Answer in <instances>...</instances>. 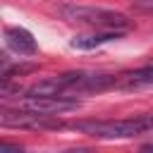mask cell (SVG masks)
Instances as JSON below:
<instances>
[{
	"mask_svg": "<svg viewBox=\"0 0 153 153\" xmlns=\"http://www.w3.org/2000/svg\"><path fill=\"white\" fill-rule=\"evenodd\" d=\"M69 127L96 139H131L153 129V115L127 117V120H79L72 122Z\"/></svg>",
	"mask_w": 153,
	"mask_h": 153,
	"instance_id": "obj_1",
	"label": "cell"
},
{
	"mask_svg": "<svg viewBox=\"0 0 153 153\" xmlns=\"http://www.w3.org/2000/svg\"><path fill=\"white\" fill-rule=\"evenodd\" d=\"M57 12L69 19V22H81V24H91V26H100L105 31H115V29H127L129 19L122 12L115 10H105V7H88V5H60Z\"/></svg>",
	"mask_w": 153,
	"mask_h": 153,
	"instance_id": "obj_2",
	"label": "cell"
},
{
	"mask_svg": "<svg viewBox=\"0 0 153 153\" xmlns=\"http://www.w3.org/2000/svg\"><path fill=\"white\" fill-rule=\"evenodd\" d=\"M0 124L2 127H12V129H62L67 127L62 120H57L55 115H36V112H26V110H10L5 108L0 112Z\"/></svg>",
	"mask_w": 153,
	"mask_h": 153,
	"instance_id": "obj_3",
	"label": "cell"
},
{
	"mask_svg": "<svg viewBox=\"0 0 153 153\" xmlns=\"http://www.w3.org/2000/svg\"><path fill=\"white\" fill-rule=\"evenodd\" d=\"M81 103L76 98H67V96H38V98H19L17 100V110H26V112H36V115H57V112H69L76 110Z\"/></svg>",
	"mask_w": 153,
	"mask_h": 153,
	"instance_id": "obj_4",
	"label": "cell"
},
{
	"mask_svg": "<svg viewBox=\"0 0 153 153\" xmlns=\"http://www.w3.org/2000/svg\"><path fill=\"white\" fill-rule=\"evenodd\" d=\"M5 41L19 55H33L36 53V41L31 36V31H26L22 26H7L5 29Z\"/></svg>",
	"mask_w": 153,
	"mask_h": 153,
	"instance_id": "obj_5",
	"label": "cell"
},
{
	"mask_svg": "<svg viewBox=\"0 0 153 153\" xmlns=\"http://www.w3.org/2000/svg\"><path fill=\"white\" fill-rule=\"evenodd\" d=\"M120 38V31H98V33H81V36H74L69 41V45L74 50H93L103 43H110V41H117Z\"/></svg>",
	"mask_w": 153,
	"mask_h": 153,
	"instance_id": "obj_6",
	"label": "cell"
},
{
	"mask_svg": "<svg viewBox=\"0 0 153 153\" xmlns=\"http://www.w3.org/2000/svg\"><path fill=\"white\" fill-rule=\"evenodd\" d=\"M117 84H120L122 88H141V86H151V84H153V65H151V67H141V69H134V72L122 74Z\"/></svg>",
	"mask_w": 153,
	"mask_h": 153,
	"instance_id": "obj_7",
	"label": "cell"
},
{
	"mask_svg": "<svg viewBox=\"0 0 153 153\" xmlns=\"http://www.w3.org/2000/svg\"><path fill=\"white\" fill-rule=\"evenodd\" d=\"M0 153H26V151H24L22 146H14V143H10V141H2Z\"/></svg>",
	"mask_w": 153,
	"mask_h": 153,
	"instance_id": "obj_8",
	"label": "cell"
},
{
	"mask_svg": "<svg viewBox=\"0 0 153 153\" xmlns=\"http://www.w3.org/2000/svg\"><path fill=\"white\" fill-rule=\"evenodd\" d=\"M57 153H91L88 148H67V151H57Z\"/></svg>",
	"mask_w": 153,
	"mask_h": 153,
	"instance_id": "obj_9",
	"label": "cell"
},
{
	"mask_svg": "<svg viewBox=\"0 0 153 153\" xmlns=\"http://www.w3.org/2000/svg\"><path fill=\"white\" fill-rule=\"evenodd\" d=\"M136 7H139V10H153V0H148V2H136Z\"/></svg>",
	"mask_w": 153,
	"mask_h": 153,
	"instance_id": "obj_10",
	"label": "cell"
},
{
	"mask_svg": "<svg viewBox=\"0 0 153 153\" xmlns=\"http://www.w3.org/2000/svg\"><path fill=\"white\" fill-rule=\"evenodd\" d=\"M141 153H153V141L143 143V146H141Z\"/></svg>",
	"mask_w": 153,
	"mask_h": 153,
	"instance_id": "obj_11",
	"label": "cell"
}]
</instances>
